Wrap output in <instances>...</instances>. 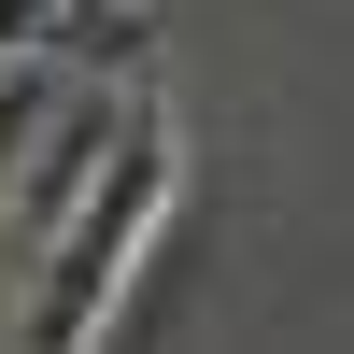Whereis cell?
<instances>
[{
  "mask_svg": "<svg viewBox=\"0 0 354 354\" xmlns=\"http://www.w3.org/2000/svg\"><path fill=\"white\" fill-rule=\"evenodd\" d=\"M156 213H170V113L142 100L128 142H113V170H100V198H85V213L43 241V270L15 283L0 354H85V340H100V312H113V283H128L142 241H156Z\"/></svg>",
  "mask_w": 354,
  "mask_h": 354,
  "instance_id": "obj_1",
  "label": "cell"
},
{
  "mask_svg": "<svg viewBox=\"0 0 354 354\" xmlns=\"http://www.w3.org/2000/svg\"><path fill=\"white\" fill-rule=\"evenodd\" d=\"M0 71H57V85H113V100H142V71H156V15H142V0H0Z\"/></svg>",
  "mask_w": 354,
  "mask_h": 354,
  "instance_id": "obj_2",
  "label": "cell"
},
{
  "mask_svg": "<svg viewBox=\"0 0 354 354\" xmlns=\"http://www.w3.org/2000/svg\"><path fill=\"white\" fill-rule=\"evenodd\" d=\"M57 100H71L57 71H0V198H15V170H28V156H43V128H57Z\"/></svg>",
  "mask_w": 354,
  "mask_h": 354,
  "instance_id": "obj_3",
  "label": "cell"
}]
</instances>
